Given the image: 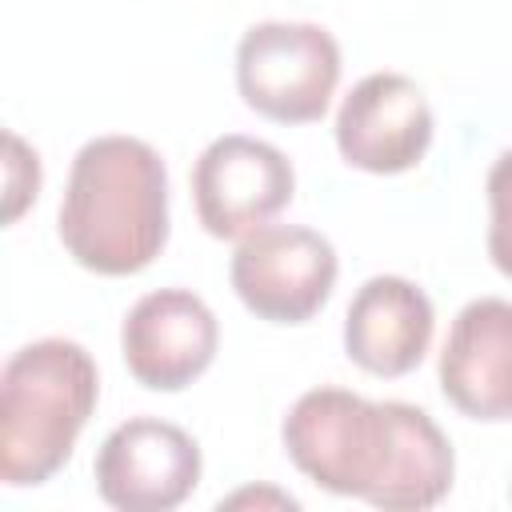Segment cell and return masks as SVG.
I'll return each mask as SVG.
<instances>
[{
  "mask_svg": "<svg viewBox=\"0 0 512 512\" xmlns=\"http://www.w3.org/2000/svg\"><path fill=\"white\" fill-rule=\"evenodd\" d=\"M288 460L332 496L384 512H420L448 496L456 456L440 424L404 400H364L348 388H308L284 416Z\"/></svg>",
  "mask_w": 512,
  "mask_h": 512,
  "instance_id": "6da1fadb",
  "label": "cell"
},
{
  "mask_svg": "<svg viewBox=\"0 0 512 512\" xmlns=\"http://www.w3.org/2000/svg\"><path fill=\"white\" fill-rule=\"evenodd\" d=\"M64 252L96 276L144 272L168 244V168L136 136L88 140L56 212Z\"/></svg>",
  "mask_w": 512,
  "mask_h": 512,
  "instance_id": "7a4b0ae2",
  "label": "cell"
},
{
  "mask_svg": "<svg viewBox=\"0 0 512 512\" xmlns=\"http://www.w3.org/2000/svg\"><path fill=\"white\" fill-rule=\"evenodd\" d=\"M100 400V372L84 344L44 336L8 356L0 372V480L36 488L52 480Z\"/></svg>",
  "mask_w": 512,
  "mask_h": 512,
  "instance_id": "3957f363",
  "label": "cell"
},
{
  "mask_svg": "<svg viewBox=\"0 0 512 512\" xmlns=\"http://www.w3.org/2000/svg\"><path fill=\"white\" fill-rule=\"evenodd\" d=\"M340 84V44L308 20L252 24L236 44V88L252 112L276 124H312Z\"/></svg>",
  "mask_w": 512,
  "mask_h": 512,
  "instance_id": "277c9868",
  "label": "cell"
},
{
  "mask_svg": "<svg viewBox=\"0 0 512 512\" xmlns=\"http://www.w3.org/2000/svg\"><path fill=\"white\" fill-rule=\"evenodd\" d=\"M336 248L316 228L264 224L248 232L228 264L232 292L240 304L268 324L312 320L336 288Z\"/></svg>",
  "mask_w": 512,
  "mask_h": 512,
  "instance_id": "5b68a950",
  "label": "cell"
},
{
  "mask_svg": "<svg viewBox=\"0 0 512 512\" xmlns=\"http://www.w3.org/2000/svg\"><path fill=\"white\" fill-rule=\"evenodd\" d=\"M296 192L292 160L256 136L228 132L216 136L192 168V200L208 236L244 240L248 232L272 224Z\"/></svg>",
  "mask_w": 512,
  "mask_h": 512,
  "instance_id": "8992f818",
  "label": "cell"
},
{
  "mask_svg": "<svg viewBox=\"0 0 512 512\" xmlns=\"http://www.w3.org/2000/svg\"><path fill=\"white\" fill-rule=\"evenodd\" d=\"M200 444L168 420L132 416L116 424L92 464L96 492L120 512H172L200 484Z\"/></svg>",
  "mask_w": 512,
  "mask_h": 512,
  "instance_id": "52a82bcc",
  "label": "cell"
},
{
  "mask_svg": "<svg viewBox=\"0 0 512 512\" xmlns=\"http://www.w3.org/2000/svg\"><path fill=\"white\" fill-rule=\"evenodd\" d=\"M220 348L212 308L188 288H156L140 296L120 324V352L136 384L180 392L208 372Z\"/></svg>",
  "mask_w": 512,
  "mask_h": 512,
  "instance_id": "ba28073f",
  "label": "cell"
},
{
  "mask_svg": "<svg viewBox=\"0 0 512 512\" xmlns=\"http://www.w3.org/2000/svg\"><path fill=\"white\" fill-rule=\"evenodd\" d=\"M432 108L404 72L364 76L336 112V148L344 164L372 176L416 168L432 144Z\"/></svg>",
  "mask_w": 512,
  "mask_h": 512,
  "instance_id": "9c48e42d",
  "label": "cell"
},
{
  "mask_svg": "<svg viewBox=\"0 0 512 512\" xmlns=\"http://www.w3.org/2000/svg\"><path fill=\"white\" fill-rule=\"evenodd\" d=\"M444 400L484 424L512 420V300H468L440 348Z\"/></svg>",
  "mask_w": 512,
  "mask_h": 512,
  "instance_id": "30bf717a",
  "label": "cell"
},
{
  "mask_svg": "<svg viewBox=\"0 0 512 512\" xmlns=\"http://www.w3.org/2000/svg\"><path fill=\"white\" fill-rule=\"evenodd\" d=\"M436 312L424 288L404 276H372L344 312V352L372 376H408L432 344Z\"/></svg>",
  "mask_w": 512,
  "mask_h": 512,
  "instance_id": "8fae6325",
  "label": "cell"
},
{
  "mask_svg": "<svg viewBox=\"0 0 512 512\" xmlns=\"http://www.w3.org/2000/svg\"><path fill=\"white\" fill-rule=\"evenodd\" d=\"M488 256L512 280V148L496 156L488 172Z\"/></svg>",
  "mask_w": 512,
  "mask_h": 512,
  "instance_id": "7c38bea8",
  "label": "cell"
},
{
  "mask_svg": "<svg viewBox=\"0 0 512 512\" xmlns=\"http://www.w3.org/2000/svg\"><path fill=\"white\" fill-rule=\"evenodd\" d=\"M40 192V156L16 132H4V224H16L20 212Z\"/></svg>",
  "mask_w": 512,
  "mask_h": 512,
  "instance_id": "4fadbf2b",
  "label": "cell"
},
{
  "mask_svg": "<svg viewBox=\"0 0 512 512\" xmlns=\"http://www.w3.org/2000/svg\"><path fill=\"white\" fill-rule=\"evenodd\" d=\"M244 504H272V508H300L296 496L288 492H276V488H240L232 496L220 500V508H244Z\"/></svg>",
  "mask_w": 512,
  "mask_h": 512,
  "instance_id": "5bb4252c",
  "label": "cell"
},
{
  "mask_svg": "<svg viewBox=\"0 0 512 512\" xmlns=\"http://www.w3.org/2000/svg\"><path fill=\"white\" fill-rule=\"evenodd\" d=\"M508 500H512V492H508Z\"/></svg>",
  "mask_w": 512,
  "mask_h": 512,
  "instance_id": "9a60e30c",
  "label": "cell"
}]
</instances>
